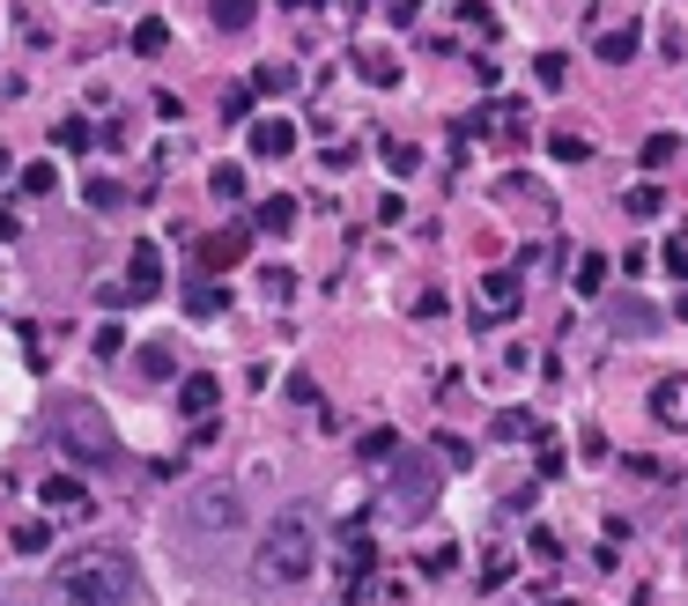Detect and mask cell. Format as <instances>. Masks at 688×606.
Masks as SVG:
<instances>
[{"label": "cell", "instance_id": "ac0fdd59", "mask_svg": "<svg viewBox=\"0 0 688 606\" xmlns=\"http://www.w3.org/2000/svg\"><path fill=\"white\" fill-rule=\"evenodd\" d=\"M252 89H260V97H289V89H296V67H289V60H267V67L252 74Z\"/></svg>", "mask_w": 688, "mask_h": 606}, {"label": "cell", "instance_id": "7bdbcfd3", "mask_svg": "<svg viewBox=\"0 0 688 606\" xmlns=\"http://www.w3.org/2000/svg\"><path fill=\"white\" fill-rule=\"evenodd\" d=\"M97 355H126V333H119V326H97Z\"/></svg>", "mask_w": 688, "mask_h": 606}, {"label": "cell", "instance_id": "f1b7e54d", "mask_svg": "<svg viewBox=\"0 0 688 606\" xmlns=\"http://www.w3.org/2000/svg\"><path fill=\"white\" fill-rule=\"evenodd\" d=\"M548 156H555V163H585L592 141H585V134H548Z\"/></svg>", "mask_w": 688, "mask_h": 606}, {"label": "cell", "instance_id": "8fae6325", "mask_svg": "<svg viewBox=\"0 0 688 606\" xmlns=\"http://www.w3.org/2000/svg\"><path fill=\"white\" fill-rule=\"evenodd\" d=\"M289 148H296V126H289V119H260V126H252V156H267V163H282Z\"/></svg>", "mask_w": 688, "mask_h": 606}, {"label": "cell", "instance_id": "bcb514c9", "mask_svg": "<svg viewBox=\"0 0 688 606\" xmlns=\"http://www.w3.org/2000/svg\"><path fill=\"white\" fill-rule=\"evenodd\" d=\"M0 178H8V156H0Z\"/></svg>", "mask_w": 688, "mask_h": 606}, {"label": "cell", "instance_id": "ba28073f", "mask_svg": "<svg viewBox=\"0 0 688 606\" xmlns=\"http://www.w3.org/2000/svg\"><path fill=\"white\" fill-rule=\"evenodd\" d=\"M644 407H652V422H659V429H688V370H674V378H659Z\"/></svg>", "mask_w": 688, "mask_h": 606}, {"label": "cell", "instance_id": "d4e9b609", "mask_svg": "<svg viewBox=\"0 0 688 606\" xmlns=\"http://www.w3.org/2000/svg\"><path fill=\"white\" fill-rule=\"evenodd\" d=\"M89 141H97V126H89V119H60V126H52V148H74V156H82Z\"/></svg>", "mask_w": 688, "mask_h": 606}, {"label": "cell", "instance_id": "b9f144b4", "mask_svg": "<svg viewBox=\"0 0 688 606\" xmlns=\"http://www.w3.org/2000/svg\"><path fill=\"white\" fill-rule=\"evenodd\" d=\"M526 547H533V555H541V562H563V540H555V533H533V540H526Z\"/></svg>", "mask_w": 688, "mask_h": 606}, {"label": "cell", "instance_id": "d590c367", "mask_svg": "<svg viewBox=\"0 0 688 606\" xmlns=\"http://www.w3.org/2000/svg\"><path fill=\"white\" fill-rule=\"evenodd\" d=\"M533 82H541V89H563V52H541V60H533Z\"/></svg>", "mask_w": 688, "mask_h": 606}, {"label": "cell", "instance_id": "2e32d148", "mask_svg": "<svg viewBox=\"0 0 688 606\" xmlns=\"http://www.w3.org/2000/svg\"><path fill=\"white\" fill-rule=\"evenodd\" d=\"M533 451H541V459H533V466H541V481H563V474H570V451H563V437H555V429H541V437H533Z\"/></svg>", "mask_w": 688, "mask_h": 606}, {"label": "cell", "instance_id": "52a82bcc", "mask_svg": "<svg viewBox=\"0 0 688 606\" xmlns=\"http://www.w3.org/2000/svg\"><path fill=\"white\" fill-rule=\"evenodd\" d=\"M126 304H156V296H163V252H156V244L148 237H134V252H126Z\"/></svg>", "mask_w": 688, "mask_h": 606}, {"label": "cell", "instance_id": "d6a6232c", "mask_svg": "<svg viewBox=\"0 0 688 606\" xmlns=\"http://www.w3.org/2000/svg\"><path fill=\"white\" fill-rule=\"evenodd\" d=\"M222 304H230V289H215V281H208V289H193V296H186V311H193V318H215Z\"/></svg>", "mask_w": 688, "mask_h": 606}, {"label": "cell", "instance_id": "9c48e42d", "mask_svg": "<svg viewBox=\"0 0 688 606\" xmlns=\"http://www.w3.org/2000/svg\"><path fill=\"white\" fill-rule=\"evenodd\" d=\"M178 407H186V414H200V422H208V414L222 407V385H215V378H208V370H186V378H178Z\"/></svg>", "mask_w": 688, "mask_h": 606}, {"label": "cell", "instance_id": "277c9868", "mask_svg": "<svg viewBox=\"0 0 688 606\" xmlns=\"http://www.w3.org/2000/svg\"><path fill=\"white\" fill-rule=\"evenodd\" d=\"M237 525H245V503H237V488H230V481L193 488V503H186V533H237Z\"/></svg>", "mask_w": 688, "mask_h": 606}, {"label": "cell", "instance_id": "4fadbf2b", "mask_svg": "<svg viewBox=\"0 0 688 606\" xmlns=\"http://www.w3.org/2000/svg\"><path fill=\"white\" fill-rule=\"evenodd\" d=\"M237 259H245V230H215V237L200 244V267H237Z\"/></svg>", "mask_w": 688, "mask_h": 606}, {"label": "cell", "instance_id": "30bf717a", "mask_svg": "<svg viewBox=\"0 0 688 606\" xmlns=\"http://www.w3.org/2000/svg\"><path fill=\"white\" fill-rule=\"evenodd\" d=\"M592 52H600L607 67L637 60V23H600V30H592Z\"/></svg>", "mask_w": 688, "mask_h": 606}, {"label": "cell", "instance_id": "ffe728a7", "mask_svg": "<svg viewBox=\"0 0 688 606\" xmlns=\"http://www.w3.org/2000/svg\"><path fill=\"white\" fill-rule=\"evenodd\" d=\"M208 193L215 200H245V163H215L208 170Z\"/></svg>", "mask_w": 688, "mask_h": 606}, {"label": "cell", "instance_id": "ab89813d", "mask_svg": "<svg viewBox=\"0 0 688 606\" xmlns=\"http://www.w3.org/2000/svg\"><path fill=\"white\" fill-rule=\"evenodd\" d=\"M437 459H444V466H467L474 451H467V444H459V437H452V429H444V437H437Z\"/></svg>", "mask_w": 688, "mask_h": 606}, {"label": "cell", "instance_id": "603a6c76", "mask_svg": "<svg viewBox=\"0 0 688 606\" xmlns=\"http://www.w3.org/2000/svg\"><path fill=\"white\" fill-rule=\"evenodd\" d=\"M674 156H681V141H674V134H644V148H637V163H644V170H666Z\"/></svg>", "mask_w": 688, "mask_h": 606}, {"label": "cell", "instance_id": "83f0119b", "mask_svg": "<svg viewBox=\"0 0 688 606\" xmlns=\"http://www.w3.org/2000/svg\"><path fill=\"white\" fill-rule=\"evenodd\" d=\"M622 208H629L637 222H652V215L666 208V193H659V185H629V193H622Z\"/></svg>", "mask_w": 688, "mask_h": 606}, {"label": "cell", "instance_id": "f6af8a7d", "mask_svg": "<svg viewBox=\"0 0 688 606\" xmlns=\"http://www.w3.org/2000/svg\"><path fill=\"white\" fill-rule=\"evenodd\" d=\"M674 311H681V318H688V296H681V304H674Z\"/></svg>", "mask_w": 688, "mask_h": 606}, {"label": "cell", "instance_id": "ee69618b", "mask_svg": "<svg viewBox=\"0 0 688 606\" xmlns=\"http://www.w3.org/2000/svg\"><path fill=\"white\" fill-rule=\"evenodd\" d=\"M0 237H8V244L23 237V215H15V208H0Z\"/></svg>", "mask_w": 688, "mask_h": 606}, {"label": "cell", "instance_id": "f35d334b", "mask_svg": "<svg viewBox=\"0 0 688 606\" xmlns=\"http://www.w3.org/2000/svg\"><path fill=\"white\" fill-rule=\"evenodd\" d=\"M141 378H171V348H163V340L141 348Z\"/></svg>", "mask_w": 688, "mask_h": 606}, {"label": "cell", "instance_id": "836d02e7", "mask_svg": "<svg viewBox=\"0 0 688 606\" xmlns=\"http://www.w3.org/2000/svg\"><path fill=\"white\" fill-rule=\"evenodd\" d=\"M119 200H126V185H119V178H89V208H104V215H112Z\"/></svg>", "mask_w": 688, "mask_h": 606}, {"label": "cell", "instance_id": "5bb4252c", "mask_svg": "<svg viewBox=\"0 0 688 606\" xmlns=\"http://www.w3.org/2000/svg\"><path fill=\"white\" fill-rule=\"evenodd\" d=\"M356 74H363L370 89H393V82H400V60H393V52H378V45H363V52H356Z\"/></svg>", "mask_w": 688, "mask_h": 606}, {"label": "cell", "instance_id": "9a60e30c", "mask_svg": "<svg viewBox=\"0 0 688 606\" xmlns=\"http://www.w3.org/2000/svg\"><path fill=\"white\" fill-rule=\"evenodd\" d=\"M45 503L52 510H74V518H89V488L74 481V474H52V481H45Z\"/></svg>", "mask_w": 688, "mask_h": 606}, {"label": "cell", "instance_id": "8992f818", "mask_svg": "<svg viewBox=\"0 0 688 606\" xmlns=\"http://www.w3.org/2000/svg\"><path fill=\"white\" fill-rule=\"evenodd\" d=\"M526 311V281L518 274H481V304H474V326L489 333V326H511Z\"/></svg>", "mask_w": 688, "mask_h": 606}, {"label": "cell", "instance_id": "60d3db41", "mask_svg": "<svg viewBox=\"0 0 688 606\" xmlns=\"http://www.w3.org/2000/svg\"><path fill=\"white\" fill-rule=\"evenodd\" d=\"M452 562H459V547H430V555H422V570H430V577H444Z\"/></svg>", "mask_w": 688, "mask_h": 606}, {"label": "cell", "instance_id": "cb8c5ba5", "mask_svg": "<svg viewBox=\"0 0 688 606\" xmlns=\"http://www.w3.org/2000/svg\"><path fill=\"white\" fill-rule=\"evenodd\" d=\"M496 437H504V444H533V437H541V422H533V414H496Z\"/></svg>", "mask_w": 688, "mask_h": 606}, {"label": "cell", "instance_id": "7c38bea8", "mask_svg": "<svg viewBox=\"0 0 688 606\" xmlns=\"http://www.w3.org/2000/svg\"><path fill=\"white\" fill-rule=\"evenodd\" d=\"M252 222H260V237H289V230H296V200L289 193H267L260 208H252Z\"/></svg>", "mask_w": 688, "mask_h": 606}, {"label": "cell", "instance_id": "7a4b0ae2", "mask_svg": "<svg viewBox=\"0 0 688 606\" xmlns=\"http://www.w3.org/2000/svg\"><path fill=\"white\" fill-rule=\"evenodd\" d=\"M252 570H260V584H304L311 570H319V540H311V525H304V510H282L267 533H260Z\"/></svg>", "mask_w": 688, "mask_h": 606}, {"label": "cell", "instance_id": "f546056e", "mask_svg": "<svg viewBox=\"0 0 688 606\" xmlns=\"http://www.w3.org/2000/svg\"><path fill=\"white\" fill-rule=\"evenodd\" d=\"M260 296L289 304V296H296V274H289V267H260Z\"/></svg>", "mask_w": 688, "mask_h": 606}, {"label": "cell", "instance_id": "7402d4cb", "mask_svg": "<svg viewBox=\"0 0 688 606\" xmlns=\"http://www.w3.org/2000/svg\"><path fill=\"white\" fill-rule=\"evenodd\" d=\"M8 540H15V555H45V547H52V525H45V518H23Z\"/></svg>", "mask_w": 688, "mask_h": 606}, {"label": "cell", "instance_id": "4dcf8cb0", "mask_svg": "<svg viewBox=\"0 0 688 606\" xmlns=\"http://www.w3.org/2000/svg\"><path fill=\"white\" fill-rule=\"evenodd\" d=\"M511 570H518L511 555H481V592H504V584H511Z\"/></svg>", "mask_w": 688, "mask_h": 606}, {"label": "cell", "instance_id": "1f68e13d", "mask_svg": "<svg viewBox=\"0 0 688 606\" xmlns=\"http://www.w3.org/2000/svg\"><path fill=\"white\" fill-rule=\"evenodd\" d=\"M666 274H674V281H688V230H674V237H666Z\"/></svg>", "mask_w": 688, "mask_h": 606}, {"label": "cell", "instance_id": "5b68a950", "mask_svg": "<svg viewBox=\"0 0 688 606\" xmlns=\"http://www.w3.org/2000/svg\"><path fill=\"white\" fill-rule=\"evenodd\" d=\"M393 466V474H385V496H393V510L400 518H422V510L437 503V474H430V459H385Z\"/></svg>", "mask_w": 688, "mask_h": 606}, {"label": "cell", "instance_id": "d6986e66", "mask_svg": "<svg viewBox=\"0 0 688 606\" xmlns=\"http://www.w3.org/2000/svg\"><path fill=\"white\" fill-rule=\"evenodd\" d=\"M163 45H171V23H163V15H141V23H134V52H141V60H156Z\"/></svg>", "mask_w": 688, "mask_h": 606}, {"label": "cell", "instance_id": "e0dca14e", "mask_svg": "<svg viewBox=\"0 0 688 606\" xmlns=\"http://www.w3.org/2000/svg\"><path fill=\"white\" fill-rule=\"evenodd\" d=\"M393 451H400V437H393V429H385V422H378V429H363V437H356V459H363V466H385V459H393Z\"/></svg>", "mask_w": 688, "mask_h": 606}, {"label": "cell", "instance_id": "4316f807", "mask_svg": "<svg viewBox=\"0 0 688 606\" xmlns=\"http://www.w3.org/2000/svg\"><path fill=\"white\" fill-rule=\"evenodd\" d=\"M607 326H615V333H652V326H659V311H652V304H622Z\"/></svg>", "mask_w": 688, "mask_h": 606}, {"label": "cell", "instance_id": "44dd1931", "mask_svg": "<svg viewBox=\"0 0 688 606\" xmlns=\"http://www.w3.org/2000/svg\"><path fill=\"white\" fill-rule=\"evenodd\" d=\"M252 8H260V0H208L215 30H252Z\"/></svg>", "mask_w": 688, "mask_h": 606}, {"label": "cell", "instance_id": "6da1fadb", "mask_svg": "<svg viewBox=\"0 0 688 606\" xmlns=\"http://www.w3.org/2000/svg\"><path fill=\"white\" fill-rule=\"evenodd\" d=\"M52 592H60V606H126L134 599V562L119 547H82V555L60 562Z\"/></svg>", "mask_w": 688, "mask_h": 606}, {"label": "cell", "instance_id": "74e56055", "mask_svg": "<svg viewBox=\"0 0 688 606\" xmlns=\"http://www.w3.org/2000/svg\"><path fill=\"white\" fill-rule=\"evenodd\" d=\"M385 163H393V170H400V178H415V170H422V148H407V141H393V148H385Z\"/></svg>", "mask_w": 688, "mask_h": 606}, {"label": "cell", "instance_id": "e575fe53", "mask_svg": "<svg viewBox=\"0 0 688 606\" xmlns=\"http://www.w3.org/2000/svg\"><path fill=\"white\" fill-rule=\"evenodd\" d=\"M459 23H467V30H489V38H496V8H489V0H459Z\"/></svg>", "mask_w": 688, "mask_h": 606}, {"label": "cell", "instance_id": "3957f363", "mask_svg": "<svg viewBox=\"0 0 688 606\" xmlns=\"http://www.w3.org/2000/svg\"><path fill=\"white\" fill-rule=\"evenodd\" d=\"M52 444L74 466H119V429H112V414L97 400H60L52 407Z\"/></svg>", "mask_w": 688, "mask_h": 606}, {"label": "cell", "instance_id": "8d00e7d4", "mask_svg": "<svg viewBox=\"0 0 688 606\" xmlns=\"http://www.w3.org/2000/svg\"><path fill=\"white\" fill-rule=\"evenodd\" d=\"M60 185V170L52 163H23V193H52Z\"/></svg>", "mask_w": 688, "mask_h": 606}, {"label": "cell", "instance_id": "484cf974", "mask_svg": "<svg viewBox=\"0 0 688 606\" xmlns=\"http://www.w3.org/2000/svg\"><path fill=\"white\" fill-rule=\"evenodd\" d=\"M607 289V252H585L578 259V296H600Z\"/></svg>", "mask_w": 688, "mask_h": 606}]
</instances>
